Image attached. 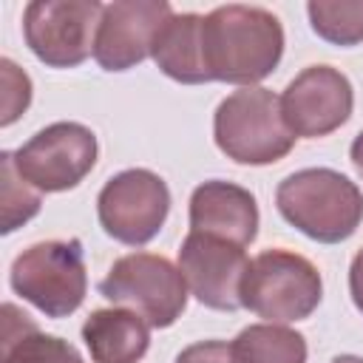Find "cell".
<instances>
[{
	"mask_svg": "<svg viewBox=\"0 0 363 363\" xmlns=\"http://www.w3.org/2000/svg\"><path fill=\"white\" fill-rule=\"evenodd\" d=\"M201 54L210 82L252 88L278 68L284 57V26L261 6H218L201 20Z\"/></svg>",
	"mask_w": 363,
	"mask_h": 363,
	"instance_id": "1",
	"label": "cell"
},
{
	"mask_svg": "<svg viewBox=\"0 0 363 363\" xmlns=\"http://www.w3.org/2000/svg\"><path fill=\"white\" fill-rule=\"evenodd\" d=\"M275 204L286 224L320 244L352 238L363 221L360 187L332 167H303L289 173L275 190Z\"/></svg>",
	"mask_w": 363,
	"mask_h": 363,
	"instance_id": "2",
	"label": "cell"
},
{
	"mask_svg": "<svg viewBox=\"0 0 363 363\" xmlns=\"http://www.w3.org/2000/svg\"><path fill=\"white\" fill-rule=\"evenodd\" d=\"M213 139L218 150L238 164H272L295 147V133L281 113V96L269 88H238L213 116Z\"/></svg>",
	"mask_w": 363,
	"mask_h": 363,
	"instance_id": "3",
	"label": "cell"
},
{
	"mask_svg": "<svg viewBox=\"0 0 363 363\" xmlns=\"http://www.w3.org/2000/svg\"><path fill=\"white\" fill-rule=\"evenodd\" d=\"M323 298L318 267L292 250L258 252L241 281V306L267 323H292L309 318Z\"/></svg>",
	"mask_w": 363,
	"mask_h": 363,
	"instance_id": "4",
	"label": "cell"
},
{
	"mask_svg": "<svg viewBox=\"0 0 363 363\" xmlns=\"http://www.w3.org/2000/svg\"><path fill=\"white\" fill-rule=\"evenodd\" d=\"M11 289L37 306L45 318L74 315L88 292L85 252L77 238L71 241H37L26 247L9 269Z\"/></svg>",
	"mask_w": 363,
	"mask_h": 363,
	"instance_id": "5",
	"label": "cell"
},
{
	"mask_svg": "<svg viewBox=\"0 0 363 363\" xmlns=\"http://www.w3.org/2000/svg\"><path fill=\"white\" fill-rule=\"evenodd\" d=\"M99 295L147 320L150 329L173 326L187 306V281L164 255L130 252L111 264L99 281Z\"/></svg>",
	"mask_w": 363,
	"mask_h": 363,
	"instance_id": "6",
	"label": "cell"
},
{
	"mask_svg": "<svg viewBox=\"0 0 363 363\" xmlns=\"http://www.w3.org/2000/svg\"><path fill=\"white\" fill-rule=\"evenodd\" d=\"M170 213V190L164 179L147 167H130L111 176L96 196L102 230L128 247L153 241Z\"/></svg>",
	"mask_w": 363,
	"mask_h": 363,
	"instance_id": "7",
	"label": "cell"
},
{
	"mask_svg": "<svg viewBox=\"0 0 363 363\" xmlns=\"http://www.w3.org/2000/svg\"><path fill=\"white\" fill-rule=\"evenodd\" d=\"M96 0H34L23 11V37L48 68H77L94 54L102 17Z\"/></svg>",
	"mask_w": 363,
	"mask_h": 363,
	"instance_id": "8",
	"label": "cell"
},
{
	"mask_svg": "<svg viewBox=\"0 0 363 363\" xmlns=\"http://www.w3.org/2000/svg\"><path fill=\"white\" fill-rule=\"evenodd\" d=\"M96 136L79 122H54L14 150L17 173L40 193L77 187L96 164Z\"/></svg>",
	"mask_w": 363,
	"mask_h": 363,
	"instance_id": "9",
	"label": "cell"
},
{
	"mask_svg": "<svg viewBox=\"0 0 363 363\" xmlns=\"http://www.w3.org/2000/svg\"><path fill=\"white\" fill-rule=\"evenodd\" d=\"M354 108V91L343 71L332 65L303 68L281 94L286 128L303 139H320L337 130Z\"/></svg>",
	"mask_w": 363,
	"mask_h": 363,
	"instance_id": "10",
	"label": "cell"
},
{
	"mask_svg": "<svg viewBox=\"0 0 363 363\" xmlns=\"http://www.w3.org/2000/svg\"><path fill=\"white\" fill-rule=\"evenodd\" d=\"M247 267L250 261L244 247L216 235L190 230L179 247V269L187 281L190 295L218 312L241 309V281Z\"/></svg>",
	"mask_w": 363,
	"mask_h": 363,
	"instance_id": "11",
	"label": "cell"
},
{
	"mask_svg": "<svg viewBox=\"0 0 363 363\" xmlns=\"http://www.w3.org/2000/svg\"><path fill=\"white\" fill-rule=\"evenodd\" d=\"M173 14L164 0H113L102 9L94 60L105 71H128L150 57L162 23Z\"/></svg>",
	"mask_w": 363,
	"mask_h": 363,
	"instance_id": "12",
	"label": "cell"
},
{
	"mask_svg": "<svg viewBox=\"0 0 363 363\" xmlns=\"http://www.w3.org/2000/svg\"><path fill=\"white\" fill-rule=\"evenodd\" d=\"M190 230L247 247L258 235L255 196L233 182L210 179L190 193Z\"/></svg>",
	"mask_w": 363,
	"mask_h": 363,
	"instance_id": "13",
	"label": "cell"
},
{
	"mask_svg": "<svg viewBox=\"0 0 363 363\" xmlns=\"http://www.w3.org/2000/svg\"><path fill=\"white\" fill-rule=\"evenodd\" d=\"M82 340L94 363H139L150 346V326L130 309H96L82 323Z\"/></svg>",
	"mask_w": 363,
	"mask_h": 363,
	"instance_id": "14",
	"label": "cell"
},
{
	"mask_svg": "<svg viewBox=\"0 0 363 363\" xmlns=\"http://www.w3.org/2000/svg\"><path fill=\"white\" fill-rule=\"evenodd\" d=\"M201 20H204L201 14L184 11V14H170L162 23L150 57L164 77L184 85L210 82L201 54Z\"/></svg>",
	"mask_w": 363,
	"mask_h": 363,
	"instance_id": "15",
	"label": "cell"
},
{
	"mask_svg": "<svg viewBox=\"0 0 363 363\" xmlns=\"http://www.w3.org/2000/svg\"><path fill=\"white\" fill-rule=\"evenodd\" d=\"M3 315V363H85L68 340L40 332L37 323L14 303H6Z\"/></svg>",
	"mask_w": 363,
	"mask_h": 363,
	"instance_id": "16",
	"label": "cell"
},
{
	"mask_svg": "<svg viewBox=\"0 0 363 363\" xmlns=\"http://www.w3.org/2000/svg\"><path fill=\"white\" fill-rule=\"evenodd\" d=\"M235 363H306V340L284 323H252L235 335Z\"/></svg>",
	"mask_w": 363,
	"mask_h": 363,
	"instance_id": "17",
	"label": "cell"
},
{
	"mask_svg": "<svg viewBox=\"0 0 363 363\" xmlns=\"http://www.w3.org/2000/svg\"><path fill=\"white\" fill-rule=\"evenodd\" d=\"M312 31L340 48L363 43V0H309Z\"/></svg>",
	"mask_w": 363,
	"mask_h": 363,
	"instance_id": "18",
	"label": "cell"
},
{
	"mask_svg": "<svg viewBox=\"0 0 363 363\" xmlns=\"http://www.w3.org/2000/svg\"><path fill=\"white\" fill-rule=\"evenodd\" d=\"M0 204H3V227L0 233L9 235L26 221H31L40 213V193L31 190V184L17 173L14 153H0Z\"/></svg>",
	"mask_w": 363,
	"mask_h": 363,
	"instance_id": "19",
	"label": "cell"
},
{
	"mask_svg": "<svg viewBox=\"0 0 363 363\" xmlns=\"http://www.w3.org/2000/svg\"><path fill=\"white\" fill-rule=\"evenodd\" d=\"M0 77H3V116H0V125H11V122L20 119V113L31 102V79L9 57L0 60Z\"/></svg>",
	"mask_w": 363,
	"mask_h": 363,
	"instance_id": "20",
	"label": "cell"
},
{
	"mask_svg": "<svg viewBox=\"0 0 363 363\" xmlns=\"http://www.w3.org/2000/svg\"><path fill=\"white\" fill-rule=\"evenodd\" d=\"M176 363H235L227 340H199L176 354Z\"/></svg>",
	"mask_w": 363,
	"mask_h": 363,
	"instance_id": "21",
	"label": "cell"
},
{
	"mask_svg": "<svg viewBox=\"0 0 363 363\" xmlns=\"http://www.w3.org/2000/svg\"><path fill=\"white\" fill-rule=\"evenodd\" d=\"M349 292H352L354 306L363 312V247L357 250V255L352 258V267H349Z\"/></svg>",
	"mask_w": 363,
	"mask_h": 363,
	"instance_id": "22",
	"label": "cell"
},
{
	"mask_svg": "<svg viewBox=\"0 0 363 363\" xmlns=\"http://www.w3.org/2000/svg\"><path fill=\"white\" fill-rule=\"evenodd\" d=\"M349 159H352L354 170L363 176V130L354 136V142H352V147H349Z\"/></svg>",
	"mask_w": 363,
	"mask_h": 363,
	"instance_id": "23",
	"label": "cell"
},
{
	"mask_svg": "<svg viewBox=\"0 0 363 363\" xmlns=\"http://www.w3.org/2000/svg\"><path fill=\"white\" fill-rule=\"evenodd\" d=\"M332 363H363V357H357V354H337Z\"/></svg>",
	"mask_w": 363,
	"mask_h": 363,
	"instance_id": "24",
	"label": "cell"
}]
</instances>
